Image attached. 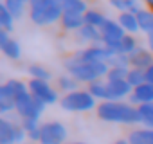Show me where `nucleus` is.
<instances>
[{
  "label": "nucleus",
  "mask_w": 153,
  "mask_h": 144,
  "mask_svg": "<svg viewBox=\"0 0 153 144\" xmlns=\"http://www.w3.org/2000/svg\"><path fill=\"white\" fill-rule=\"evenodd\" d=\"M83 18H85V24L87 25H94V27H97V29H101L105 24H106V16L101 13V11H97V9H88L85 15H83Z\"/></svg>",
  "instance_id": "nucleus-22"
},
{
  "label": "nucleus",
  "mask_w": 153,
  "mask_h": 144,
  "mask_svg": "<svg viewBox=\"0 0 153 144\" xmlns=\"http://www.w3.org/2000/svg\"><path fill=\"white\" fill-rule=\"evenodd\" d=\"M87 90L97 99V101H106V81H103V79H97V81H94V83H90V85H87Z\"/></svg>",
  "instance_id": "nucleus-24"
},
{
  "label": "nucleus",
  "mask_w": 153,
  "mask_h": 144,
  "mask_svg": "<svg viewBox=\"0 0 153 144\" xmlns=\"http://www.w3.org/2000/svg\"><path fill=\"white\" fill-rule=\"evenodd\" d=\"M142 2L148 6V9H149V11H153V0H142Z\"/></svg>",
  "instance_id": "nucleus-36"
},
{
  "label": "nucleus",
  "mask_w": 153,
  "mask_h": 144,
  "mask_svg": "<svg viewBox=\"0 0 153 144\" xmlns=\"http://www.w3.org/2000/svg\"><path fill=\"white\" fill-rule=\"evenodd\" d=\"M65 70L68 72V74L78 81V83H94L97 79H103L106 78L108 74V63H92V61H83L79 58L76 56H68L65 59Z\"/></svg>",
  "instance_id": "nucleus-2"
},
{
  "label": "nucleus",
  "mask_w": 153,
  "mask_h": 144,
  "mask_svg": "<svg viewBox=\"0 0 153 144\" xmlns=\"http://www.w3.org/2000/svg\"><path fill=\"white\" fill-rule=\"evenodd\" d=\"M133 88L126 79L123 81H106V101H121L124 97H130Z\"/></svg>",
  "instance_id": "nucleus-10"
},
{
  "label": "nucleus",
  "mask_w": 153,
  "mask_h": 144,
  "mask_svg": "<svg viewBox=\"0 0 153 144\" xmlns=\"http://www.w3.org/2000/svg\"><path fill=\"white\" fill-rule=\"evenodd\" d=\"M45 103L36 99L31 92H25L22 96L16 97V105H15V112L20 115V119H33V121H40V117L45 112Z\"/></svg>",
  "instance_id": "nucleus-5"
},
{
  "label": "nucleus",
  "mask_w": 153,
  "mask_h": 144,
  "mask_svg": "<svg viewBox=\"0 0 153 144\" xmlns=\"http://www.w3.org/2000/svg\"><path fill=\"white\" fill-rule=\"evenodd\" d=\"M106 63H108V67H124V68H130V56H126V54H114Z\"/></svg>",
  "instance_id": "nucleus-33"
},
{
  "label": "nucleus",
  "mask_w": 153,
  "mask_h": 144,
  "mask_svg": "<svg viewBox=\"0 0 153 144\" xmlns=\"http://www.w3.org/2000/svg\"><path fill=\"white\" fill-rule=\"evenodd\" d=\"M63 11L76 13V15H85L88 11V7H87L85 0H67V2H63Z\"/></svg>",
  "instance_id": "nucleus-28"
},
{
  "label": "nucleus",
  "mask_w": 153,
  "mask_h": 144,
  "mask_svg": "<svg viewBox=\"0 0 153 144\" xmlns=\"http://www.w3.org/2000/svg\"><path fill=\"white\" fill-rule=\"evenodd\" d=\"M139 47H140V45H139V40L135 38V34H126V36L123 38V42H121V50H123V54H126V56L133 54Z\"/></svg>",
  "instance_id": "nucleus-29"
},
{
  "label": "nucleus",
  "mask_w": 153,
  "mask_h": 144,
  "mask_svg": "<svg viewBox=\"0 0 153 144\" xmlns=\"http://www.w3.org/2000/svg\"><path fill=\"white\" fill-rule=\"evenodd\" d=\"M16 105V96L9 90V87L4 83L0 87V114H9L11 110H15Z\"/></svg>",
  "instance_id": "nucleus-17"
},
{
  "label": "nucleus",
  "mask_w": 153,
  "mask_h": 144,
  "mask_svg": "<svg viewBox=\"0 0 153 144\" xmlns=\"http://www.w3.org/2000/svg\"><path fill=\"white\" fill-rule=\"evenodd\" d=\"M6 85L9 87V90L18 97V96H22V94H25V92H29V85L27 83H24L22 79H7L6 81Z\"/></svg>",
  "instance_id": "nucleus-31"
},
{
  "label": "nucleus",
  "mask_w": 153,
  "mask_h": 144,
  "mask_svg": "<svg viewBox=\"0 0 153 144\" xmlns=\"http://www.w3.org/2000/svg\"><path fill=\"white\" fill-rule=\"evenodd\" d=\"M27 72H29V76H31V79H42V81H51V78H52V74L43 67V65H38V63H34V65H29V68H27Z\"/></svg>",
  "instance_id": "nucleus-25"
},
{
  "label": "nucleus",
  "mask_w": 153,
  "mask_h": 144,
  "mask_svg": "<svg viewBox=\"0 0 153 144\" xmlns=\"http://www.w3.org/2000/svg\"><path fill=\"white\" fill-rule=\"evenodd\" d=\"M78 38L79 42L83 43H90V45H103V34H101V29L94 27V25H83L79 31H78Z\"/></svg>",
  "instance_id": "nucleus-15"
},
{
  "label": "nucleus",
  "mask_w": 153,
  "mask_h": 144,
  "mask_svg": "<svg viewBox=\"0 0 153 144\" xmlns=\"http://www.w3.org/2000/svg\"><path fill=\"white\" fill-rule=\"evenodd\" d=\"M29 92L36 97V99H40V101H43L45 105H54V103H58V92L51 87V83L49 81H42V79H29Z\"/></svg>",
  "instance_id": "nucleus-8"
},
{
  "label": "nucleus",
  "mask_w": 153,
  "mask_h": 144,
  "mask_svg": "<svg viewBox=\"0 0 153 144\" xmlns=\"http://www.w3.org/2000/svg\"><path fill=\"white\" fill-rule=\"evenodd\" d=\"M2 4H4V6L7 7V11L15 16V20L22 18V15H24V11H25V4H24V2H20V0H4Z\"/></svg>",
  "instance_id": "nucleus-30"
},
{
  "label": "nucleus",
  "mask_w": 153,
  "mask_h": 144,
  "mask_svg": "<svg viewBox=\"0 0 153 144\" xmlns=\"http://www.w3.org/2000/svg\"><path fill=\"white\" fill-rule=\"evenodd\" d=\"M59 24H61V29L67 31V33H72V31L78 33L85 25V18H83V15H76V13L63 11V16L59 20Z\"/></svg>",
  "instance_id": "nucleus-16"
},
{
  "label": "nucleus",
  "mask_w": 153,
  "mask_h": 144,
  "mask_svg": "<svg viewBox=\"0 0 153 144\" xmlns=\"http://www.w3.org/2000/svg\"><path fill=\"white\" fill-rule=\"evenodd\" d=\"M59 2H61V4H63V2H67V0H59Z\"/></svg>",
  "instance_id": "nucleus-39"
},
{
  "label": "nucleus",
  "mask_w": 153,
  "mask_h": 144,
  "mask_svg": "<svg viewBox=\"0 0 153 144\" xmlns=\"http://www.w3.org/2000/svg\"><path fill=\"white\" fill-rule=\"evenodd\" d=\"M114 144H130V140H128V139H119V140H115Z\"/></svg>",
  "instance_id": "nucleus-37"
},
{
  "label": "nucleus",
  "mask_w": 153,
  "mask_h": 144,
  "mask_svg": "<svg viewBox=\"0 0 153 144\" xmlns=\"http://www.w3.org/2000/svg\"><path fill=\"white\" fill-rule=\"evenodd\" d=\"M137 20H139V27L144 34H149L153 33V11L149 9H140L139 15H137Z\"/></svg>",
  "instance_id": "nucleus-21"
},
{
  "label": "nucleus",
  "mask_w": 153,
  "mask_h": 144,
  "mask_svg": "<svg viewBox=\"0 0 153 144\" xmlns=\"http://www.w3.org/2000/svg\"><path fill=\"white\" fill-rule=\"evenodd\" d=\"M97 117L106 122L121 124H142V117L137 106L123 101H103L96 108Z\"/></svg>",
  "instance_id": "nucleus-1"
},
{
  "label": "nucleus",
  "mask_w": 153,
  "mask_h": 144,
  "mask_svg": "<svg viewBox=\"0 0 153 144\" xmlns=\"http://www.w3.org/2000/svg\"><path fill=\"white\" fill-rule=\"evenodd\" d=\"M63 16V4L59 0H31L29 2V18L33 24L45 27L52 25Z\"/></svg>",
  "instance_id": "nucleus-3"
},
{
  "label": "nucleus",
  "mask_w": 153,
  "mask_h": 144,
  "mask_svg": "<svg viewBox=\"0 0 153 144\" xmlns=\"http://www.w3.org/2000/svg\"><path fill=\"white\" fill-rule=\"evenodd\" d=\"M151 65H153V54L148 49H144L142 45L133 54H130V67L131 68H142V70H146Z\"/></svg>",
  "instance_id": "nucleus-14"
},
{
  "label": "nucleus",
  "mask_w": 153,
  "mask_h": 144,
  "mask_svg": "<svg viewBox=\"0 0 153 144\" xmlns=\"http://www.w3.org/2000/svg\"><path fill=\"white\" fill-rule=\"evenodd\" d=\"M72 144H85V142H72Z\"/></svg>",
  "instance_id": "nucleus-38"
},
{
  "label": "nucleus",
  "mask_w": 153,
  "mask_h": 144,
  "mask_svg": "<svg viewBox=\"0 0 153 144\" xmlns=\"http://www.w3.org/2000/svg\"><path fill=\"white\" fill-rule=\"evenodd\" d=\"M72 56L79 58L83 61H92V63H106L114 54L105 47V45H88L78 52H74Z\"/></svg>",
  "instance_id": "nucleus-9"
},
{
  "label": "nucleus",
  "mask_w": 153,
  "mask_h": 144,
  "mask_svg": "<svg viewBox=\"0 0 153 144\" xmlns=\"http://www.w3.org/2000/svg\"><path fill=\"white\" fill-rule=\"evenodd\" d=\"M59 106L67 112H88L92 108H97V99L88 90H76L65 94L59 99Z\"/></svg>",
  "instance_id": "nucleus-4"
},
{
  "label": "nucleus",
  "mask_w": 153,
  "mask_h": 144,
  "mask_svg": "<svg viewBox=\"0 0 153 144\" xmlns=\"http://www.w3.org/2000/svg\"><path fill=\"white\" fill-rule=\"evenodd\" d=\"M130 105L133 106H140V105H149L153 103V85L151 83H144L137 88H133L131 96L128 97Z\"/></svg>",
  "instance_id": "nucleus-13"
},
{
  "label": "nucleus",
  "mask_w": 153,
  "mask_h": 144,
  "mask_svg": "<svg viewBox=\"0 0 153 144\" xmlns=\"http://www.w3.org/2000/svg\"><path fill=\"white\" fill-rule=\"evenodd\" d=\"M101 34H103V42H123V38L126 36V31L121 27L117 20L108 18L106 24L101 27Z\"/></svg>",
  "instance_id": "nucleus-12"
},
{
  "label": "nucleus",
  "mask_w": 153,
  "mask_h": 144,
  "mask_svg": "<svg viewBox=\"0 0 153 144\" xmlns=\"http://www.w3.org/2000/svg\"><path fill=\"white\" fill-rule=\"evenodd\" d=\"M126 81L130 83L131 88H137V87L144 85L146 83V70H142V68H131L130 67L128 76H126Z\"/></svg>",
  "instance_id": "nucleus-23"
},
{
  "label": "nucleus",
  "mask_w": 153,
  "mask_h": 144,
  "mask_svg": "<svg viewBox=\"0 0 153 144\" xmlns=\"http://www.w3.org/2000/svg\"><path fill=\"white\" fill-rule=\"evenodd\" d=\"M67 140V128L58 121H49L42 124L40 144H63Z\"/></svg>",
  "instance_id": "nucleus-7"
},
{
  "label": "nucleus",
  "mask_w": 153,
  "mask_h": 144,
  "mask_svg": "<svg viewBox=\"0 0 153 144\" xmlns=\"http://www.w3.org/2000/svg\"><path fill=\"white\" fill-rule=\"evenodd\" d=\"M146 83H151L153 85V65L146 68Z\"/></svg>",
  "instance_id": "nucleus-34"
},
{
  "label": "nucleus",
  "mask_w": 153,
  "mask_h": 144,
  "mask_svg": "<svg viewBox=\"0 0 153 144\" xmlns=\"http://www.w3.org/2000/svg\"><path fill=\"white\" fill-rule=\"evenodd\" d=\"M20 124L24 126V130H25V133H27V137H29L31 140H38V142H40V137H42V124H40V121L22 119Z\"/></svg>",
  "instance_id": "nucleus-20"
},
{
  "label": "nucleus",
  "mask_w": 153,
  "mask_h": 144,
  "mask_svg": "<svg viewBox=\"0 0 153 144\" xmlns=\"http://www.w3.org/2000/svg\"><path fill=\"white\" fill-rule=\"evenodd\" d=\"M27 133L22 124L13 122L6 117L0 119V144H22Z\"/></svg>",
  "instance_id": "nucleus-6"
},
{
  "label": "nucleus",
  "mask_w": 153,
  "mask_h": 144,
  "mask_svg": "<svg viewBox=\"0 0 153 144\" xmlns=\"http://www.w3.org/2000/svg\"><path fill=\"white\" fill-rule=\"evenodd\" d=\"M146 43H148V50L153 54V33L146 34Z\"/></svg>",
  "instance_id": "nucleus-35"
},
{
  "label": "nucleus",
  "mask_w": 153,
  "mask_h": 144,
  "mask_svg": "<svg viewBox=\"0 0 153 144\" xmlns=\"http://www.w3.org/2000/svg\"><path fill=\"white\" fill-rule=\"evenodd\" d=\"M128 70L130 68H124V67H110L108 74H106V81H123V79H126Z\"/></svg>",
  "instance_id": "nucleus-32"
},
{
  "label": "nucleus",
  "mask_w": 153,
  "mask_h": 144,
  "mask_svg": "<svg viewBox=\"0 0 153 144\" xmlns=\"http://www.w3.org/2000/svg\"><path fill=\"white\" fill-rule=\"evenodd\" d=\"M58 90H61L65 94L76 92V90H78V81H76L70 74H63V76L58 78Z\"/></svg>",
  "instance_id": "nucleus-26"
},
{
  "label": "nucleus",
  "mask_w": 153,
  "mask_h": 144,
  "mask_svg": "<svg viewBox=\"0 0 153 144\" xmlns=\"http://www.w3.org/2000/svg\"><path fill=\"white\" fill-rule=\"evenodd\" d=\"M130 144H153V130L149 128H140V130H131L128 135Z\"/></svg>",
  "instance_id": "nucleus-19"
},
{
  "label": "nucleus",
  "mask_w": 153,
  "mask_h": 144,
  "mask_svg": "<svg viewBox=\"0 0 153 144\" xmlns=\"http://www.w3.org/2000/svg\"><path fill=\"white\" fill-rule=\"evenodd\" d=\"M0 50H2L9 59L13 61H18L22 58V47L16 40H11L9 38V33L0 29Z\"/></svg>",
  "instance_id": "nucleus-11"
},
{
  "label": "nucleus",
  "mask_w": 153,
  "mask_h": 144,
  "mask_svg": "<svg viewBox=\"0 0 153 144\" xmlns=\"http://www.w3.org/2000/svg\"><path fill=\"white\" fill-rule=\"evenodd\" d=\"M15 27V16L7 11V7L2 4L0 6V29L6 31V33H11Z\"/></svg>",
  "instance_id": "nucleus-27"
},
{
  "label": "nucleus",
  "mask_w": 153,
  "mask_h": 144,
  "mask_svg": "<svg viewBox=\"0 0 153 144\" xmlns=\"http://www.w3.org/2000/svg\"><path fill=\"white\" fill-rule=\"evenodd\" d=\"M117 22H119L121 27L126 31V34H135V33L140 31V27H139V20H137V15H133V13H119Z\"/></svg>",
  "instance_id": "nucleus-18"
}]
</instances>
